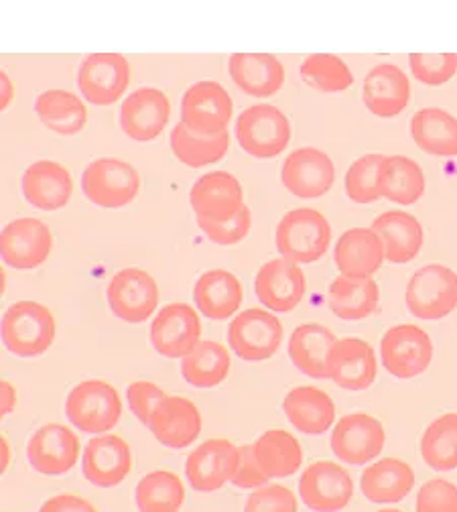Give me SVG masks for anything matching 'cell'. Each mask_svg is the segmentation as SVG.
I'll list each match as a JSON object with an SVG mask.
<instances>
[{"label":"cell","mask_w":457,"mask_h":512,"mask_svg":"<svg viewBox=\"0 0 457 512\" xmlns=\"http://www.w3.org/2000/svg\"><path fill=\"white\" fill-rule=\"evenodd\" d=\"M0 332L5 348L13 356L35 358L45 354L55 342V315L43 303L23 299L5 311Z\"/></svg>","instance_id":"cell-1"},{"label":"cell","mask_w":457,"mask_h":512,"mask_svg":"<svg viewBox=\"0 0 457 512\" xmlns=\"http://www.w3.org/2000/svg\"><path fill=\"white\" fill-rule=\"evenodd\" d=\"M275 242L283 259L295 265H311L330 248V220L311 208L291 210L279 222Z\"/></svg>","instance_id":"cell-2"},{"label":"cell","mask_w":457,"mask_h":512,"mask_svg":"<svg viewBox=\"0 0 457 512\" xmlns=\"http://www.w3.org/2000/svg\"><path fill=\"white\" fill-rule=\"evenodd\" d=\"M236 141L254 159H273L291 143V122L273 104H254L236 120Z\"/></svg>","instance_id":"cell-3"},{"label":"cell","mask_w":457,"mask_h":512,"mask_svg":"<svg viewBox=\"0 0 457 512\" xmlns=\"http://www.w3.org/2000/svg\"><path fill=\"white\" fill-rule=\"evenodd\" d=\"M65 415L78 431L102 435L120 423L122 401L110 382L88 378L65 399Z\"/></svg>","instance_id":"cell-4"},{"label":"cell","mask_w":457,"mask_h":512,"mask_svg":"<svg viewBox=\"0 0 457 512\" xmlns=\"http://www.w3.org/2000/svg\"><path fill=\"white\" fill-rule=\"evenodd\" d=\"M84 196L98 208H124L139 196V171L120 159L104 157L92 161L82 175Z\"/></svg>","instance_id":"cell-5"},{"label":"cell","mask_w":457,"mask_h":512,"mask_svg":"<svg viewBox=\"0 0 457 512\" xmlns=\"http://www.w3.org/2000/svg\"><path fill=\"white\" fill-rule=\"evenodd\" d=\"M413 317L435 322L457 309V273L445 265H425L415 271L405 291Z\"/></svg>","instance_id":"cell-6"},{"label":"cell","mask_w":457,"mask_h":512,"mask_svg":"<svg viewBox=\"0 0 457 512\" xmlns=\"http://www.w3.org/2000/svg\"><path fill=\"white\" fill-rule=\"evenodd\" d=\"M283 342V324L275 313L265 309H246L238 313L228 328L230 350L246 362L273 358Z\"/></svg>","instance_id":"cell-7"},{"label":"cell","mask_w":457,"mask_h":512,"mask_svg":"<svg viewBox=\"0 0 457 512\" xmlns=\"http://www.w3.org/2000/svg\"><path fill=\"white\" fill-rule=\"evenodd\" d=\"M380 360L386 372L395 378L409 380L421 376L431 366L433 342L419 326H395L382 336Z\"/></svg>","instance_id":"cell-8"},{"label":"cell","mask_w":457,"mask_h":512,"mask_svg":"<svg viewBox=\"0 0 457 512\" xmlns=\"http://www.w3.org/2000/svg\"><path fill=\"white\" fill-rule=\"evenodd\" d=\"M232 112V98L218 82L193 84L181 98V122L200 137L226 133Z\"/></svg>","instance_id":"cell-9"},{"label":"cell","mask_w":457,"mask_h":512,"mask_svg":"<svg viewBox=\"0 0 457 512\" xmlns=\"http://www.w3.org/2000/svg\"><path fill=\"white\" fill-rule=\"evenodd\" d=\"M110 311L126 324H143L159 303L157 281L143 269L128 267L118 271L106 289Z\"/></svg>","instance_id":"cell-10"},{"label":"cell","mask_w":457,"mask_h":512,"mask_svg":"<svg viewBox=\"0 0 457 512\" xmlns=\"http://www.w3.org/2000/svg\"><path fill=\"white\" fill-rule=\"evenodd\" d=\"M202 338V319L191 305L175 301L165 305L151 324L153 350L163 358H185Z\"/></svg>","instance_id":"cell-11"},{"label":"cell","mask_w":457,"mask_h":512,"mask_svg":"<svg viewBox=\"0 0 457 512\" xmlns=\"http://www.w3.org/2000/svg\"><path fill=\"white\" fill-rule=\"evenodd\" d=\"M130 84V63L120 53H90L78 72V86L94 106L116 104Z\"/></svg>","instance_id":"cell-12"},{"label":"cell","mask_w":457,"mask_h":512,"mask_svg":"<svg viewBox=\"0 0 457 512\" xmlns=\"http://www.w3.org/2000/svg\"><path fill=\"white\" fill-rule=\"evenodd\" d=\"M386 433L382 423L368 413L344 415L332 431V452L350 466H364L382 452Z\"/></svg>","instance_id":"cell-13"},{"label":"cell","mask_w":457,"mask_h":512,"mask_svg":"<svg viewBox=\"0 0 457 512\" xmlns=\"http://www.w3.org/2000/svg\"><path fill=\"white\" fill-rule=\"evenodd\" d=\"M53 250L51 228L37 218H19L5 226L0 234L3 261L17 271H33L41 267Z\"/></svg>","instance_id":"cell-14"},{"label":"cell","mask_w":457,"mask_h":512,"mask_svg":"<svg viewBox=\"0 0 457 512\" xmlns=\"http://www.w3.org/2000/svg\"><path fill=\"white\" fill-rule=\"evenodd\" d=\"M354 494L348 470L332 462H315L299 478V496L313 512H340Z\"/></svg>","instance_id":"cell-15"},{"label":"cell","mask_w":457,"mask_h":512,"mask_svg":"<svg viewBox=\"0 0 457 512\" xmlns=\"http://www.w3.org/2000/svg\"><path fill=\"white\" fill-rule=\"evenodd\" d=\"M281 181L295 198L315 200L334 187L336 167L330 155L313 147H303L285 159Z\"/></svg>","instance_id":"cell-16"},{"label":"cell","mask_w":457,"mask_h":512,"mask_svg":"<svg viewBox=\"0 0 457 512\" xmlns=\"http://www.w3.org/2000/svg\"><path fill=\"white\" fill-rule=\"evenodd\" d=\"M80 450V439L72 429L59 423H47L31 435L27 458L39 474L61 476L78 464Z\"/></svg>","instance_id":"cell-17"},{"label":"cell","mask_w":457,"mask_h":512,"mask_svg":"<svg viewBox=\"0 0 457 512\" xmlns=\"http://www.w3.org/2000/svg\"><path fill=\"white\" fill-rule=\"evenodd\" d=\"M238 447L228 439H208L187 456L185 476L193 490L214 492L234 480Z\"/></svg>","instance_id":"cell-18"},{"label":"cell","mask_w":457,"mask_h":512,"mask_svg":"<svg viewBox=\"0 0 457 512\" xmlns=\"http://www.w3.org/2000/svg\"><path fill=\"white\" fill-rule=\"evenodd\" d=\"M189 204L195 218L230 220L242 212L244 189L240 181L228 171H212L193 183Z\"/></svg>","instance_id":"cell-19"},{"label":"cell","mask_w":457,"mask_h":512,"mask_svg":"<svg viewBox=\"0 0 457 512\" xmlns=\"http://www.w3.org/2000/svg\"><path fill=\"white\" fill-rule=\"evenodd\" d=\"M171 102L157 88H139L120 106L122 131L137 143L155 141L169 122Z\"/></svg>","instance_id":"cell-20"},{"label":"cell","mask_w":457,"mask_h":512,"mask_svg":"<svg viewBox=\"0 0 457 512\" xmlns=\"http://www.w3.org/2000/svg\"><path fill=\"white\" fill-rule=\"evenodd\" d=\"M133 470V450L120 435H98L84 447L82 474L98 488L118 486Z\"/></svg>","instance_id":"cell-21"},{"label":"cell","mask_w":457,"mask_h":512,"mask_svg":"<svg viewBox=\"0 0 457 512\" xmlns=\"http://www.w3.org/2000/svg\"><path fill=\"white\" fill-rule=\"evenodd\" d=\"M155 439L169 450H183L202 433V413L185 397H165L147 425Z\"/></svg>","instance_id":"cell-22"},{"label":"cell","mask_w":457,"mask_h":512,"mask_svg":"<svg viewBox=\"0 0 457 512\" xmlns=\"http://www.w3.org/2000/svg\"><path fill=\"white\" fill-rule=\"evenodd\" d=\"M27 202L43 212L61 210L74 196V179L70 171L55 161H35L21 179Z\"/></svg>","instance_id":"cell-23"},{"label":"cell","mask_w":457,"mask_h":512,"mask_svg":"<svg viewBox=\"0 0 457 512\" xmlns=\"http://www.w3.org/2000/svg\"><path fill=\"white\" fill-rule=\"evenodd\" d=\"M256 297L277 313L293 311L305 295V275L299 265L287 259H273L258 271L254 281Z\"/></svg>","instance_id":"cell-24"},{"label":"cell","mask_w":457,"mask_h":512,"mask_svg":"<svg viewBox=\"0 0 457 512\" xmlns=\"http://www.w3.org/2000/svg\"><path fill=\"white\" fill-rule=\"evenodd\" d=\"M362 98L366 108L378 118L399 116L411 100L409 78L395 63H380L366 74Z\"/></svg>","instance_id":"cell-25"},{"label":"cell","mask_w":457,"mask_h":512,"mask_svg":"<svg viewBox=\"0 0 457 512\" xmlns=\"http://www.w3.org/2000/svg\"><path fill=\"white\" fill-rule=\"evenodd\" d=\"M336 346L338 338L328 328L321 324H303L291 334L289 358L305 376L328 380Z\"/></svg>","instance_id":"cell-26"},{"label":"cell","mask_w":457,"mask_h":512,"mask_svg":"<svg viewBox=\"0 0 457 512\" xmlns=\"http://www.w3.org/2000/svg\"><path fill=\"white\" fill-rule=\"evenodd\" d=\"M228 72L234 84L254 98L273 96L285 84L283 63L271 53H234L228 59Z\"/></svg>","instance_id":"cell-27"},{"label":"cell","mask_w":457,"mask_h":512,"mask_svg":"<svg viewBox=\"0 0 457 512\" xmlns=\"http://www.w3.org/2000/svg\"><path fill=\"white\" fill-rule=\"evenodd\" d=\"M370 228L382 240L384 259L393 265L411 263L425 242L421 222L403 210H388L380 214Z\"/></svg>","instance_id":"cell-28"},{"label":"cell","mask_w":457,"mask_h":512,"mask_svg":"<svg viewBox=\"0 0 457 512\" xmlns=\"http://www.w3.org/2000/svg\"><path fill=\"white\" fill-rule=\"evenodd\" d=\"M378 374L376 354L372 346L360 338L338 340L334 350L330 378L340 389L360 393L370 389Z\"/></svg>","instance_id":"cell-29"},{"label":"cell","mask_w":457,"mask_h":512,"mask_svg":"<svg viewBox=\"0 0 457 512\" xmlns=\"http://www.w3.org/2000/svg\"><path fill=\"white\" fill-rule=\"evenodd\" d=\"M334 259L342 275L372 279L382 267L384 246L372 228H352L340 236Z\"/></svg>","instance_id":"cell-30"},{"label":"cell","mask_w":457,"mask_h":512,"mask_svg":"<svg viewBox=\"0 0 457 512\" xmlns=\"http://www.w3.org/2000/svg\"><path fill=\"white\" fill-rule=\"evenodd\" d=\"M289 423L307 435H321L336 421V405L328 393L315 387H297L283 399Z\"/></svg>","instance_id":"cell-31"},{"label":"cell","mask_w":457,"mask_h":512,"mask_svg":"<svg viewBox=\"0 0 457 512\" xmlns=\"http://www.w3.org/2000/svg\"><path fill=\"white\" fill-rule=\"evenodd\" d=\"M242 297V283L236 275L224 269L204 273L193 287V301L198 305V311L216 322L232 317L238 311Z\"/></svg>","instance_id":"cell-32"},{"label":"cell","mask_w":457,"mask_h":512,"mask_svg":"<svg viewBox=\"0 0 457 512\" xmlns=\"http://www.w3.org/2000/svg\"><path fill=\"white\" fill-rule=\"evenodd\" d=\"M415 486L413 468L397 458H384L368 466L362 474L360 488L366 500L376 504L401 502Z\"/></svg>","instance_id":"cell-33"},{"label":"cell","mask_w":457,"mask_h":512,"mask_svg":"<svg viewBox=\"0 0 457 512\" xmlns=\"http://www.w3.org/2000/svg\"><path fill=\"white\" fill-rule=\"evenodd\" d=\"M35 114L49 131L74 137L88 122V108L80 96L68 90H47L35 100Z\"/></svg>","instance_id":"cell-34"},{"label":"cell","mask_w":457,"mask_h":512,"mask_svg":"<svg viewBox=\"0 0 457 512\" xmlns=\"http://www.w3.org/2000/svg\"><path fill=\"white\" fill-rule=\"evenodd\" d=\"M328 299L330 309L344 322H362L376 313L380 305V289L374 279L340 275L332 281Z\"/></svg>","instance_id":"cell-35"},{"label":"cell","mask_w":457,"mask_h":512,"mask_svg":"<svg viewBox=\"0 0 457 512\" xmlns=\"http://www.w3.org/2000/svg\"><path fill=\"white\" fill-rule=\"evenodd\" d=\"M415 145L433 157L457 155V118L441 108H423L411 120Z\"/></svg>","instance_id":"cell-36"},{"label":"cell","mask_w":457,"mask_h":512,"mask_svg":"<svg viewBox=\"0 0 457 512\" xmlns=\"http://www.w3.org/2000/svg\"><path fill=\"white\" fill-rule=\"evenodd\" d=\"M254 456L269 478H289L303 464L301 443L283 429H269L252 443Z\"/></svg>","instance_id":"cell-37"},{"label":"cell","mask_w":457,"mask_h":512,"mask_svg":"<svg viewBox=\"0 0 457 512\" xmlns=\"http://www.w3.org/2000/svg\"><path fill=\"white\" fill-rule=\"evenodd\" d=\"M230 366L232 360L226 346L206 340L181 360V376L195 389H214L226 380Z\"/></svg>","instance_id":"cell-38"},{"label":"cell","mask_w":457,"mask_h":512,"mask_svg":"<svg viewBox=\"0 0 457 512\" xmlns=\"http://www.w3.org/2000/svg\"><path fill=\"white\" fill-rule=\"evenodd\" d=\"M425 187H427V179L417 161L403 155L384 157L382 198H386L393 204L413 206L423 198Z\"/></svg>","instance_id":"cell-39"},{"label":"cell","mask_w":457,"mask_h":512,"mask_svg":"<svg viewBox=\"0 0 457 512\" xmlns=\"http://www.w3.org/2000/svg\"><path fill=\"white\" fill-rule=\"evenodd\" d=\"M171 151L173 155L187 167L200 169L214 165L224 159V155L230 149V135L220 133V135H210V137H200L193 135L189 128L183 122H177L171 131Z\"/></svg>","instance_id":"cell-40"},{"label":"cell","mask_w":457,"mask_h":512,"mask_svg":"<svg viewBox=\"0 0 457 512\" xmlns=\"http://www.w3.org/2000/svg\"><path fill=\"white\" fill-rule=\"evenodd\" d=\"M423 462L439 472L457 468V413L437 417L421 437Z\"/></svg>","instance_id":"cell-41"},{"label":"cell","mask_w":457,"mask_h":512,"mask_svg":"<svg viewBox=\"0 0 457 512\" xmlns=\"http://www.w3.org/2000/svg\"><path fill=\"white\" fill-rule=\"evenodd\" d=\"M135 500L141 512H179L185 502V486L177 474L157 470L139 482Z\"/></svg>","instance_id":"cell-42"},{"label":"cell","mask_w":457,"mask_h":512,"mask_svg":"<svg viewBox=\"0 0 457 512\" xmlns=\"http://www.w3.org/2000/svg\"><path fill=\"white\" fill-rule=\"evenodd\" d=\"M301 78L325 94H338L354 84L346 61L332 53H313L301 61Z\"/></svg>","instance_id":"cell-43"},{"label":"cell","mask_w":457,"mask_h":512,"mask_svg":"<svg viewBox=\"0 0 457 512\" xmlns=\"http://www.w3.org/2000/svg\"><path fill=\"white\" fill-rule=\"evenodd\" d=\"M384 155L368 153L356 159L346 173V194L356 204H372L382 198Z\"/></svg>","instance_id":"cell-44"},{"label":"cell","mask_w":457,"mask_h":512,"mask_svg":"<svg viewBox=\"0 0 457 512\" xmlns=\"http://www.w3.org/2000/svg\"><path fill=\"white\" fill-rule=\"evenodd\" d=\"M413 76L427 86H441L457 74L455 53H413L411 55Z\"/></svg>","instance_id":"cell-45"},{"label":"cell","mask_w":457,"mask_h":512,"mask_svg":"<svg viewBox=\"0 0 457 512\" xmlns=\"http://www.w3.org/2000/svg\"><path fill=\"white\" fill-rule=\"evenodd\" d=\"M198 226L212 242H216L220 246H232L248 236L250 226H252V214H250L248 206H244L242 212L230 220L218 222V220L198 218Z\"/></svg>","instance_id":"cell-46"},{"label":"cell","mask_w":457,"mask_h":512,"mask_svg":"<svg viewBox=\"0 0 457 512\" xmlns=\"http://www.w3.org/2000/svg\"><path fill=\"white\" fill-rule=\"evenodd\" d=\"M244 512H299V506L289 488L273 484L254 490L244 504Z\"/></svg>","instance_id":"cell-47"},{"label":"cell","mask_w":457,"mask_h":512,"mask_svg":"<svg viewBox=\"0 0 457 512\" xmlns=\"http://www.w3.org/2000/svg\"><path fill=\"white\" fill-rule=\"evenodd\" d=\"M417 512H457V486L443 478L425 482L417 494Z\"/></svg>","instance_id":"cell-48"},{"label":"cell","mask_w":457,"mask_h":512,"mask_svg":"<svg viewBox=\"0 0 457 512\" xmlns=\"http://www.w3.org/2000/svg\"><path fill=\"white\" fill-rule=\"evenodd\" d=\"M165 397H167V395L157 387L155 382H151V380H137V382H133V384H130V387L126 389L128 405H130V409H133L135 417H137L143 425H149L155 407H157Z\"/></svg>","instance_id":"cell-49"},{"label":"cell","mask_w":457,"mask_h":512,"mask_svg":"<svg viewBox=\"0 0 457 512\" xmlns=\"http://www.w3.org/2000/svg\"><path fill=\"white\" fill-rule=\"evenodd\" d=\"M271 478L265 474L263 466L258 464L252 445H242L238 447V466L232 484L244 490H258L267 486Z\"/></svg>","instance_id":"cell-50"},{"label":"cell","mask_w":457,"mask_h":512,"mask_svg":"<svg viewBox=\"0 0 457 512\" xmlns=\"http://www.w3.org/2000/svg\"><path fill=\"white\" fill-rule=\"evenodd\" d=\"M39 512H98L92 502H88L82 496L63 492L53 498H49Z\"/></svg>","instance_id":"cell-51"},{"label":"cell","mask_w":457,"mask_h":512,"mask_svg":"<svg viewBox=\"0 0 457 512\" xmlns=\"http://www.w3.org/2000/svg\"><path fill=\"white\" fill-rule=\"evenodd\" d=\"M17 407V391L11 384V380L0 382V415L7 417Z\"/></svg>","instance_id":"cell-52"},{"label":"cell","mask_w":457,"mask_h":512,"mask_svg":"<svg viewBox=\"0 0 457 512\" xmlns=\"http://www.w3.org/2000/svg\"><path fill=\"white\" fill-rule=\"evenodd\" d=\"M13 96H15V88H13V82H11L9 74L0 72V108L7 110Z\"/></svg>","instance_id":"cell-53"},{"label":"cell","mask_w":457,"mask_h":512,"mask_svg":"<svg viewBox=\"0 0 457 512\" xmlns=\"http://www.w3.org/2000/svg\"><path fill=\"white\" fill-rule=\"evenodd\" d=\"M11 466V443L7 437L0 439V470H3V474L9 470Z\"/></svg>","instance_id":"cell-54"},{"label":"cell","mask_w":457,"mask_h":512,"mask_svg":"<svg viewBox=\"0 0 457 512\" xmlns=\"http://www.w3.org/2000/svg\"><path fill=\"white\" fill-rule=\"evenodd\" d=\"M378 512H403V510H397V508H384V510H378Z\"/></svg>","instance_id":"cell-55"}]
</instances>
